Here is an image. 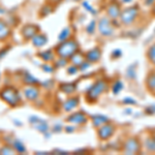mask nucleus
I'll return each mask as SVG.
<instances>
[{"label": "nucleus", "mask_w": 155, "mask_h": 155, "mask_svg": "<svg viewBox=\"0 0 155 155\" xmlns=\"http://www.w3.org/2000/svg\"><path fill=\"white\" fill-rule=\"evenodd\" d=\"M101 58V50L98 47L89 50L88 52L85 53V59L89 61L90 63H96Z\"/></svg>", "instance_id": "nucleus-14"}, {"label": "nucleus", "mask_w": 155, "mask_h": 155, "mask_svg": "<svg viewBox=\"0 0 155 155\" xmlns=\"http://www.w3.org/2000/svg\"><path fill=\"white\" fill-rule=\"evenodd\" d=\"M31 42L35 48H42L48 44V37L46 34L38 32L31 38Z\"/></svg>", "instance_id": "nucleus-17"}, {"label": "nucleus", "mask_w": 155, "mask_h": 155, "mask_svg": "<svg viewBox=\"0 0 155 155\" xmlns=\"http://www.w3.org/2000/svg\"><path fill=\"white\" fill-rule=\"evenodd\" d=\"M78 71H79V67L74 65V64L67 68V74H68L69 76H74V74H76Z\"/></svg>", "instance_id": "nucleus-32"}, {"label": "nucleus", "mask_w": 155, "mask_h": 155, "mask_svg": "<svg viewBox=\"0 0 155 155\" xmlns=\"http://www.w3.org/2000/svg\"><path fill=\"white\" fill-rule=\"evenodd\" d=\"M12 34V28L9 24L4 20L0 19V41H6Z\"/></svg>", "instance_id": "nucleus-15"}, {"label": "nucleus", "mask_w": 155, "mask_h": 155, "mask_svg": "<svg viewBox=\"0 0 155 155\" xmlns=\"http://www.w3.org/2000/svg\"><path fill=\"white\" fill-rule=\"evenodd\" d=\"M71 33H72V31H71V27H69V26L64 27L62 30H60L58 36H57L58 41L62 42V41H67V39H69V38H71Z\"/></svg>", "instance_id": "nucleus-19"}, {"label": "nucleus", "mask_w": 155, "mask_h": 155, "mask_svg": "<svg viewBox=\"0 0 155 155\" xmlns=\"http://www.w3.org/2000/svg\"><path fill=\"white\" fill-rule=\"evenodd\" d=\"M60 90L63 92L64 94H67V95H71L74 92H76L77 90V85L74 83H63L60 85Z\"/></svg>", "instance_id": "nucleus-20"}, {"label": "nucleus", "mask_w": 155, "mask_h": 155, "mask_svg": "<svg viewBox=\"0 0 155 155\" xmlns=\"http://www.w3.org/2000/svg\"><path fill=\"white\" fill-rule=\"evenodd\" d=\"M63 0H48V2L50 4H52L53 6H56V5H59Z\"/></svg>", "instance_id": "nucleus-38"}, {"label": "nucleus", "mask_w": 155, "mask_h": 155, "mask_svg": "<svg viewBox=\"0 0 155 155\" xmlns=\"http://www.w3.org/2000/svg\"><path fill=\"white\" fill-rule=\"evenodd\" d=\"M115 132H116V126L111 122H107V123L99 127L97 130V136L101 141H107L114 136Z\"/></svg>", "instance_id": "nucleus-7"}, {"label": "nucleus", "mask_w": 155, "mask_h": 155, "mask_svg": "<svg viewBox=\"0 0 155 155\" xmlns=\"http://www.w3.org/2000/svg\"><path fill=\"white\" fill-rule=\"evenodd\" d=\"M29 122L36 130H38L39 132H42V134H46V132L49 131V125L45 120H42L41 118L36 116H32L30 117Z\"/></svg>", "instance_id": "nucleus-12"}, {"label": "nucleus", "mask_w": 155, "mask_h": 155, "mask_svg": "<svg viewBox=\"0 0 155 155\" xmlns=\"http://www.w3.org/2000/svg\"><path fill=\"white\" fill-rule=\"evenodd\" d=\"M79 102H80V98L78 96H71L69 98H67L65 101L63 102L62 104V107L65 112H71L74 111L76 107L79 106Z\"/></svg>", "instance_id": "nucleus-16"}, {"label": "nucleus", "mask_w": 155, "mask_h": 155, "mask_svg": "<svg viewBox=\"0 0 155 155\" xmlns=\"http://www.w3.org/2000/svg\"><path fill=\"white\" fill-rule=\"evenodd\" d=\"M151 137H154V139H155V130H154V131H152Z\"/></svg>", "instance_id": "nucleus-43"}, {"label": "nucleus", "mask_w": 155, "mask_h": 155, "mask_svg": "<svg viewBox=\"0 0 155 155\" xmlns=\"http://www.w3.org/2000/svg\"><path fill=\"white\" fill-rule=\"evenodd\" d=\"M41 68L42 71H44L45 72H53L54 71V66L51 65L50 63H45L41 65Z\"/></svg>", "instance_id": "nucleus-33"}, {"label": "nucleus", "mask_w": 155, "mask_h": 155, "mask_svg": "<svg viewBox=\"0 0 155 155\" xmlns=\"http://www.w3.org/2000/svg\"><path fill=\"white\" fill-rule=\"evenodd\" d=\"M0 79H1V74H0Z\"/></svg>", "instance_id": "nucleus-45"}, {"label": "nucleus", "mask_w": 155, "mask_h": 155, "mask_svg": "<svg viewBox=\"0 0 155 155\" xmlns=\"http://www.w3.org/2000/svg\"><path fill=\"white\" fill-rule=\"evenodd\" d=\"M24 96L27 101H35L37 98L39 97V93H41V90L35 85H28L27 87H25L23 90Z\"/></svg>", "instance_id": "nucleus-11"}, {"label": "nucleus", "mask_w": 155, "mask_h": 155, "mask_svg": "<svg viewBox=\"0 0 155 155\" xmlns=\"http://www.w3.org/2000/svg\"><path fill=\"white\" fill-rule=\"evenodd\" d=\"M122 56V51L121 50H119V49H117V50H114L113 51V53H112V58H120V57Z\"/></svg>", "instance_id": "nucleus-36"}, {"label": "nucleus", "mask_w": 155, "mask_h": 155, "mask_svg": "<svg viewBox=\"0 0 155 155\" xmlns=\"http://www.w3.org/2000/svg\"><path fill=\"white\" fill-rule=\"evenodd\" d=\"M67 60H68V59H65V58H60V57H59V59L56 61L57 66H58V67H64V66H66V64H67Z\"/></svg>", "instance_id": "nucleus-35"}, {"label": "nucleus", "mask_w": 155, "mask_h": 155, "mask_svg": "<svg viewBox=\"0 0 155 155\" xmlns=\"http://www.w3.org/2000/svg\"><path fill=\"white\" fill-rule=\"evenodd\" d=\"M109 88V83L106 80H97L89 87L88 91L86 93V101L88 102H95L99 99L102 94Z\"/></svg>", "instance_id": "nucleus-2"}, {"label": "nucleus", "mask_w": 155, "mask_h": 155, "mask_svg": "<svg viewBox=\"0 0 155 155\" xmlns=\"http://www.w3.org/2000/svg\"><path fill=\"white\" fill-rule=\"evenodd\" d=\"M97 31L104 37H111L115 34V26L112 23V20L107 16L101 17L97 22Z\"/></svg>", "instance_id": "nucleus-5"}, {"label": "nucleus", "mask_w": 155, "mask_h": 155, "mask_svg": "<svg viewBox=\"0 0 155 155\" xmlns=\"http://www.w3.org/2000/svg\"><path fill=\"white\" fill-rule=\"evenodd\" d=\"M12 145V148L15 149V151H17L18 153H24V152H26V147H25V145L20 140L18 139L14 140Z\"/></svg>", "instance_id": "nucleus-26"}, {"label": "nucleus", "mask_w": 155, "mask_h": 155, "mask_svg": "<svg viewBox=\"0 0 155 155\" xmlns=\"http://www.w3.org/2000/svg\"><path fill=\"white\" fill-rule=\"evenodd\" d=\"M143 146L147 151L150 152V153H155V139L154 137H152L151 136L147 137L146 139L144 140Z\"/></svg>", "instance_id": "nucleus-21"}, {"label": "nucleus", "mask_w": 155, "mask_h": 155, "mask_svg": "<svg viewBox=\"0 0 155 155\" xmlns=\"http://www.w3.org/2000/svg\"><path fill=\"white\" fill-rule=\"evenodd\" d=\"M71 1H74V2H82L83 0H71Z\"/></svg>", "instance_id": "nucleus-44"}, {"label": "nucleus", "mask_w": 155, "mask_h": 155, "mask_svg": "<svg viewBox=\"0 0 155 155\" xmlns=\"http://www.w3.org/2000/svg\"><path fill=\"white\" fill-rule=\"evenodd\" d=\"M124 104H132V106H134V104H137V101L136 99H134L132 97H129L127 96L125 98H123V101H122Z\"/></svg>", "instance_id": "nucleus-34"}, {"label": "nucleus", "mask_w": 155, "mask_h": 155, "mask_svg": "<svg viewBox=\"0 0 155 155\" xmlns=\"http://www.w3.org/2000/svg\"><path fill=\"white\" fill-rule=\"evenodd\" d=\"M66 120L72 125H83L88 122V117L84 112H74L69 115Z\"/></svg>", "instance_id": "nucleus-8"}, {"label": "nucleus", "mask_w": 155, "mask_h": 155, "mask_svg": "<svg viewBox=\"0 0 155 155\" xmlns=\"http://www.w3.org/2000/svg\"><path fill=\"white\" fill-rule=\"evenodd\" d=\"M0 98L11 107H17L21 104L22 96L15 87H4L0 90Z\"/></svg>", "instance_id": "nucleus-3"}, {"label": "nucleus", "mask_w": 155, "mask_h": 155, "mask_svg": "<svg viewBox=\"0 0 155 155\" xmlns=\"http://www.w3.org/2000/svg\"><path fill=\"white\" fill-rule=\"evenodd\" d=\"M53 12H54V6L48 2L47 4H44V5L41 6V11H39V16L47 17V16H49V15H51Z\"/></svg>", "instance_id": "nucleus-25"}, {"label": "nucleus", "mask_w": 155, "mask_h": 155, "mask_svg": "<svg viewBox=\"0 0 155 155\" xmlns=\"http://www.w3.org/2000/svg\"><path fill=\"white\" fill-rule=\"evenodd\" d=\"M15 149L12 148V147L7 146V145H5V146H3L1 149H0V154H3V155H6V154H15Z\"/></svg>", "instance_id": "nucleus-31"}, {"label": "nucleus", "mask_w": 155, "mask_h": 155, "mask_svg": "<svg viewBox=\"0 0 155 155\" xmlns=\"http://www.w3.org/2000/svg\"><path fill=\"white\" fill-rule=\"evenodd\" d=\"M97 29V22L95 21V20H92V21H90L88 25L86 26V32L88 34H90V35H92V34L95 33Z\"/></svg>", "instance_id": "nucleus-29"}, {"label": "nucleus", "mask_w": 155, "mask_h": 155, "mask_svg": "<svg viewBox=\"0 0 155 155\" xmlns=\"http://www.w3.org/2000/svg\"><path fill=\"white\" fill-rule=\"evenodd\" d=\"M80 45L76 39L69 38L65 41L59 42V45L56 48V54L60 58L69 59L74 53L79 52Z\"/></svg>", "instance_id": "nucleus-1"}, {"label": "nucleus", "mask_w": 155, "mask_h": 155, "mask_svg": "<svg viewBox=\"0 0 155 155\" xmlns=\"http://www.w3.org/2000/svg\"><path fill=\"white\" fill-rule=\"evenodd\" d=\"M7 53V49H5V50H2L1 52H0V58H1V57H3L4 55H5Z\"/></svg>", "instance_id": "nucleus-42"}, {"label": "nucleus", "mask_w": 155, "mask_h": 155, "mask_svg": "<svg viewBox=\"0 0 155 155\" xmlns=\"http://www.w3.org/2000/svg\"><path fill=\"white\" fill-rule=\"evenodd\" d=\"M146 57L150 63H151L153 66H155V42L147 49Z\"/></svg>", "instance_id": "nucleus-24"}, {"label": "nucleus", "mask_w": 155, "mask_h": 155, "mask_svg": "<svg viewBox=\"0 0 155 155\" xmlns=\"http://www.w3.org/2000/svg\"><path fill=\"white\" fill-rule=\"evenodd\" d=\"M132 1H134V0H121V3H123V4H130Z\"/></svg>", "instance_id": "nucleus-41"}, {"label": "nucleus", "mask_w": 155, "mask_h": 155, "mask_svg": "<svg viewBox=\"0 0 155 155\" xmlns=\"http://www.w3.org/2000/svg\"><path fill=\"white\" fill-rule=\"evenodd\" d=\"M69 60H71V62L74 64V65L79 67L86 59H85V55L80 54L79 52H77V53H74L71 58H69Z\"/></svg>", "instance_id": "nucleus-22"}, {"label": "nucleus", "mask_w": 155, "mask_h": 155, "mask_svg": "<svg viewBox=\"0 0 155 155\" xmlns=\"http://www.w3.org/2000/svg\"><path fill=\"white\" fill-rule=\"evenodd\" d=\"M121 12H122L121 3L115 2V1L111 2V3L107 6V9H106L107 16L111 20H118Z\"/></svg>", "instance_id": "nucleus-10"}, {"label": "nucleus", "mask_w": 155, "mask_h": 155, "mask_svg": "<svg viewBox=\"0 0 155 155\" xmlns=\"http://www.w3.org/2000/svg\"><path fill=\"white\" fill-rule=\"evenodd\" d=\"M39 26L36 24H26L21 28V34L24 39L31 41V38L39 32Z\"/></svg>", "instance_id": "nucleus-9"}, {"label": "nucleus", "mask_w": 155, "mask_h": 155, "mask_svg": "<svg viewBox=\"0 0 155 155\" xmlns=\"http://www.w3.org/2000/svg\"><path fill=\"white\" fill-rule=\"evenodd\" d=\"M144 3L146 6H153L155 4V0H144Z\"/></svg>", "instance_id": "nucleus-39"}, {"label": "nucleus", "mask_w": 155, "mask_h": 155, "mask_svg": "<svg viewBox=\"0 0 155 155\" xmlns=\"http://www.w3.org/2000/svg\"><path fill=\"white\" fill-rule=\"evenodd\" d=\"M123 89H124V84H123V82L120 81V80H117L113 84V86H112V92H113L114 95L119 94Z\"/></svg>", "instance_id": "nucleus-28"}, {"label": "nucleus", "mask_w": 155, "mask_h": 155, "mask_svg": "<svg viewBox=\"0 0 155 155\" xmlns=\"http://www.w3.org/2000/svg\"><path fill=\"white\" fill-rule=\"evenodd\" d=\"M142 143L137 137H130L124 142L123 144V151L126 154H137L141 152Z\"/></svg>", "instance_id": "nucleus-6"}, {"label": "nucleus", "mask_w": 155, "mask_h": 155, "mask_svg": "<svg viewBox=\"0 0 155 155\" xmlns=\"http://www.w3.org/2000/svg\"><path fill=\"white\" fill-rule=\"evenodd\" d=\"M74 129H76V127L72 125V124H71V126H67V127H65V130H66L67 132H74Z\"/></svg>", "instance_id": "nucleus-40"}, {"label": "nucleus", "mask_w": 155, "mask_h": 155, "mask_svg": "<svg viewBox=\"0 0 155 155\" xmlns=\"http://www.w3.org/2000/svg\"><path fill=\"white\" fill-rule=\"evenodd\" d=\"M91 122L95 128H99V127L102 126L104 124L110 122V120L107 116H104V115H94V116L91 117Z\"/></svg>", "instance_id": "nucleus-18"}, {"label": "nucleus", "mask_w": 155, "mask_h": 155, "mask_svg": "<svg viewBox=\"0 0 155 155\" xmlns=\"http://www.w3.org/2000/svg\"><path fill=\"white\" fill-rule=\"evenodd\" d=\"M23 80H24V83H26L27 85H35L39 83L38 80H37L35 77L32 76L30 72H25Z\"/></svg>", "instance_id": "nucleus-27"}, {"label": "nucleus", "mask_w": 155, "mask_h": 155, "mask_svg": "<svg viewBox=\"0 0 155 155\" xmlns=\"http://www.w3.org/2000/svg\"><path fill=\"white\" fill-rule=\"evenodd\" d=\"M145 87L151 95L155 97V68L151 69L146 76L145 79Z\"/></svg>", "instance_id": "nucleus-13"}, {"label": "nucleus", "mask_w": 155, "mask_h": 155, "mask_svg": "<svg viewBox=\"0 0 155 155\" xmlns=\"http://www.w3.org/2000/svg\"><path fill=\"white\" fill-rule=\"evenodd\" d=\"M147 114H155V104H151L146 109Z\"/></svg>", "instance_id": "nucleus-37"}, {"label": "nucleus", "mask_w": 155, "mask_h": 155, "mask_svg": "<svg viewBox=\"0 0 155 155\" xmlns=\"http://www.w3.org/2000/svg\"><path fill=\"white\" fill-rule=\"evenodd\" d=\"M38 55L45 62H51V61H53L54 58H55V53L52 51V50H46V51H42Z\"/></svg>", "instance_id": "nucleus-23"}, {"label": "nucleus", "mask_w": 155, "mask_h": 155, "mask_svg": "<svg viewBox=\"0 0 155 155\" xmlns=\"http://www.w3.org/2000/svg\"><path fill=\"white\" fill-rule=\"evenodd\" d=\"M82 6H83V8L85 11L87 12H89V14H91L92 16H96L97 15V11L92 6V4L89 3L88 1H82Z\"/></svg>", "instance_id": "nucleus-30"}, {"label": "nucleus", "mask_w": 155, "mask_h": 155, "mask_svg": "<svg viewBox=\"0 0 155 155\" xmlns=\"http://www.w3.org/2000/svg\"><path fill=\"white\" fill-rule=\"evenodd\" d=\"M140 16V7L137 4L127 6L122 9L120 14V24L123 26H130L137 21V19Z\"/></svg>", "instance_id": "nucleus-4"}]
</instances>
